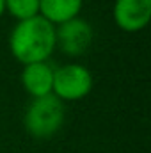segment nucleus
<instances>
[{
    "mask_svg": "<svg viewBox=\"0 0 151 153\" xmlns=\"http://www.w3.org/2000/svg\"><path fill=\"white\" fill-rule=\"evenodd\" d=\"M4 7L20 22L39 14V0H4Z\"/></svg>",
    "mask_w": 151,
    "mask_h": 153,
    "instance_id": "6e6552de",
    "label": "nucleus"
},
{
    "mask_svg": "<svg viewBox=\"0 0 151 153\" xmlns=\"http://www.w3.org/2000/svg\"><path fill=\"white\" fill-rule=\"evenodd\" d=\"M64 121V105L55 94L34 98L25 114V126L32 137L46 139L57 134Z\"/></svg>",
    "mask_w": 151,
    "mask_h": 153,
    "instance_id": "f03ea898",
    "label": "nucleus"
},
{
    "mask_svg": "<svg viewBox=\"0 0 151 153\" xmlns=\"http://www.w3.org/2000/svg\"><path fill=\"white\" fill-rule=\"evenodd\" d=\"M82 9V0H39V16L52 25L64 23L76 18Z\"/></svg>",
    "mask_w": 151,
    "mask_h": 153,
    "instance_id": "0eeeda50",
    "label": "nucleus"
},
{
    "mask_svg": "<svg viewBox=\"0 0 151 153\" xmlns=\"http://www.w3.org/2000/svg\"><path fill=\"white\" fill-rule=\"evenodd\" d=\"M151 18V0H115L114 20L128 32L141 30Z\"/></svg>",
    "mask_w": 151,
    "mask_h": 153,
    "instance_id": "39448f33",
    "label": "nucleus"
},
{
    "mask_svg": "<svg viewBox=\"0 0 151 153\" xmlns=\"http://www.w3.org/2000/svg\"><path fill=\"white\" fill-rule=\"evenodd\" d=\"M21 82L25 89L34 96L41 98L46 94H52V85H53V70L46 62H32L25 64L21 71Z\"/></svg>",
    "mask_w": 151,
    "mask_h": 153,
    "instance_id": "423d86ee",
    "label": "nucleus"
},
{
    "mask_svg": "<svg viewBox=\"0 0 151 153\" xmlns=\"http://www.w3.org/2000/svg\"><path fill=\"white\" fill-rule=\"evenodd\" d=\"M93 76L87 68L80 64H66L53 71L52 91L59 100H78L89 94Z\"/></svg>",
    "mask_w": 151,
    "mask_h": 153,
    "instance_id": "7ed1b4c3",
    "label": "nucleus"
},
{
    "mask_svg": "<svg viewBox=\"0 0 151 153\" xmlns=\"http://www.w3.org/2000/svg\"><path fill=\"white\" fill-rule=\"evenodd\" d=\"M93 41V29L85 20H80L78 16L64 22L55 29V45L61 46V50L68 55H80L84 53Z\"/></svg>",
    "mask_w": 151,
    "mask_h": 153,
    "instance_id": "20e7f679",
    "label": "nucleus"
},
{
    "mask_svg": "<svg viewBox=\"0 0 151 153\" xmlns=\"http://www.w3.org/2000/svg\"><path fill=\"white\" fill-rule=\"evenodd\" d=\"M4 9H5V7H4V0H0V14L4 13Z\"/></svg>",
    "mask_w": 151,
    "mask_h": 153,
    "instance_id": "1a4fd4ad",
    "label": "nucleus"
},
{
    "mask_svg": "<svg viewBox=\"0 0 151 153\" xmlns=\"http://www.w3.org/2000/svg\"><path fill=\"white\" fill-rule=\"evenodd\" d=\"M9 48L23 64L46 62L55 48V27L39 14L21 20L9 36Z\"/></svg>",
    "mask_w": 151,
    "mask_h": 153,
    "instance_id": "f257e3e1",
    "label": "nucleus"
}]
</instances>
